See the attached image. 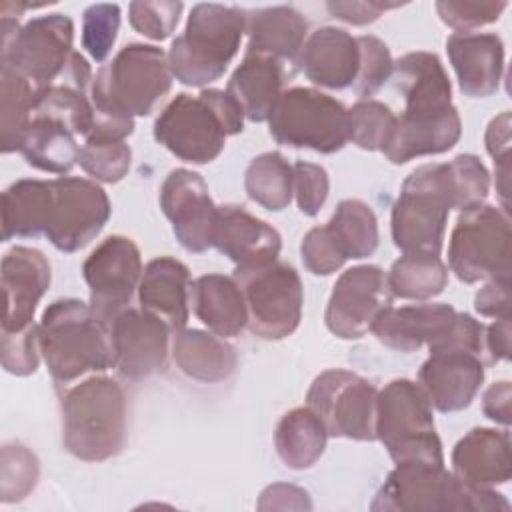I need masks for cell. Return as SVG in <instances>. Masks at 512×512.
Here are the masks:
<instances>
[{"label": "cell", "instance_id": "1", "mask_svg": "<svg viewBox=\"0 0 512 512\" xmlns=\"http://www.w3.org/2000/svg\"><path fill=\"white\" fill-rule=\"evenodd\" d=\"M172 78L162 48L140 42L120 48L92 80L94 126L86 138L126 140L134 132V118L148 116L170 92Z\"/></svg>", "mask_w": 512, "mask_h": 512}, {"label": "cell", "instance_id": "2", "mask_svg": "<svg viewBox=\"0 0 512 512\" xmlns=\"http://www.w3.org/2000/svg\"><path fill=\"white\" fill-rule=\"evenodd\" d=\"M38 344L52 380L64 388L112 366L108 326L78 298L46 306L38 322Z\"/></svg>", "mask_w": 512, "mask_h": 512}, {"label": "cell", "instance_id": "3", "mask_svg": "<svg viewBox=\"0 0 512 512\" xmlns=\"http://www.w3.org/2000/svg\"><path fill=\"white\" fill-rule=\"evenodd\" d=\"M126 392L110 376L92 374L66 386L62 396V444L84 462L114 458L126 442Z\"/></svg>", "mask_w": 512, "mask_h": 512}, {"label": "cell", "instance_id": "4", "mask_svg": "<svg viewBox=\"0 0 512 512\" xmlns=\"http://www.w3.org/2000/svg\"><path fill=\"white\" fill-rule=\"evenodd\" d=\"M372 512H446L510 510L496 488L464 484L444 464L406 460L396 462L370 502Z\"/></svg>", "mask_w": 512, "mask_h": 512}, {"label": "cell", "instance_id": "5", "mask_svg": "<svg viewBox=\"0 0 512 512\" xmlns=\"http://www.w3.org/2000/svg\"><path fill=\"white\" fill-rule=\"evenodd\" d=\"M244 34V8L214 2L196 4L184 32L170 44L168 66L172 76L196 88L216 82L236 56Z\"/></svg>", "mask_w": 512, "mask_h": 512}, {"label": "cell", "instance_id": "6", "mask_svg": "<svg viewBox=\"0 0 512 512\" xmlns=\"http://www.w3.org/2000/svg\"><path fill=\"white\" fill-rule=\"evenodd\" d=\"M452 196L446 178V164H422L404 180L392 206L390 232L402 254L442 252Z\"/></svg>", "mask_w": 512, "mask_h": 512}, {"label": "cell", "instance_id": "7", "mask_svg": "<svg viewBox=\"0 0 512 512\" xmlns=\"http://www.w3.org/2000/svg\"><path fill=\"white\" fill-rule=\"evenodd\" d=\"M376 440L384 444L394 464L406 460L444 464L432 404L420 384L408 378L390 380L378 390Z\"/></svg>", "mask_w": 512, "mask_h": 512}, {"label": "cell", "instance_id": "8", "mask_svg": "<svg viewBox=\"0 0 512 512\" xmlns=\"http://www.w3.org/2000/svg\"><path fill=\"white\" fill-rule=\"evenodd\" d=\"M268 130L278 144L334 154L350 142L348 108L320 90L294 86L280 94Z\"/></svg>", "mask_w": 512, "mask_h": 512}, {"label": "cell", "instance_id": "9", "mask_svg": "<svg viewBox=\"0 0 512 512\" xmlns=\"http://www.w3.org/2000/svg\"><path fill=\"white\" fill-rule=\"evenodd\" d=\"M510 216L502 206L480 204L460 212L448 244V266L460 282L510 278Z\"/></svg>", "mask_w": 512, "mask_h": 512}, {"label": "cell", "instance_id": "10", "mask_svg": "<svg viewBox=\"0 0 512 512\" xmlns=\"http://www.w3.org/2000/svg\"><path fill=\"white\" fill-rule=\"evenodd\" d=\"M0 66H8L42 88L52 84L68 66L74 48V24L66 14H46L28 20L2 16Z\"/></svg>", "mask_w": 512, "mask_h": 512}, {"label": "cell", "instance_id": "11", "mask_svg": "<svg viewBox=\"0 0 512 512\" xmlns=\"http://www.w3.org/2000/svg\"><path fill=\"white\" fill-rule=\"evenodd\" d=\"M234 278L244 294L248 330L264 340L290 336L302 318L304 288L298 272L286 262L236 268Z\"/></svg>", "mask_w": 512, "mask_h": 512}, {"label": "cell", "instance_id": "12", "mask_svg": "<svg viewBox=\"0 0 512 512\" xmlns=\"http://www.w3.org/2000/svg\"><path fill=\"white\" fill-rule=\"evenodd\" d=\"M378 388L356 372L330 368L320 372L306 394V404L322 420L328 436L376 440Z\"/></svg>", "mask_w": 512, "mask_h": 512}, {"label": "cell", "instance_id": "13", "mask_svg": "<svg viewBox=\"0 0 512 512\" xmlns=\"http://www.w3.org/2000/svg\"><path fill=\"white\" fill-rule=\"evenodd\" d=\"M142 270L138 246L120 234L104 238L84 260L82 274L90 288V308L104 324L130 306Z\"/></svg>", "mask_w": 512, "mask_h": 512}, {"label": "cell", "instance_id": "14", "mask_svg": "<svg viewBox=\"0 0 512 512\" xmlns=\"http://www.w3.org/2000/svg\"><path fill=\"white\" fill-rule=\"evenodd\" d=\"M54 202L46 238L60 252H76L90 244L110 218V200L96 180L60 176L52 180Z\"/></svg>", "mask_w": 512, "mask_h": 512}, {"label": "cell", "instance_id": "15", "mask_svg": "<svg viewBox=\"0 0 512 512\" xmlns=\"http://www.w3.org/2000/svg\"><path fill=\"white\" fill-rule=\"evenodd\" d=\"M154 138L184 162L208 164L222 154L228 136L214 110L200 96L182 92L158 114Z\"/></svg>", "mask_w": 512, "mask_h": 512}, {"label": "cell", "instance_id": "16", "mask_svg": "<svg viewBox=\"0 0 512 512\" xmlns=\"http://www.w3.org/2000/svg\"><path fill=\"white\" fill-rule=\"evenodd\" d=\"M392 292L386 272L374 264L354 266L336 280L324 322L342 340H356L368 334L376 318L392 306Z\"/></svg>", "mask_w": 512, "mask_h": 512}, {"label": "cell", "instance_id": "17", "mask_svg": "<svg viewBox=\"0 0 512 512\" xmlns=\"http://www.w3.org/2000/svg\"><path fill=\"white\" fill-rule=\"evenodd\" d=\"M112 368L128 380H144L166 364L170 328L142 308H124L108 324Z\"/></svg>", "mask_w": 512, "mask_h": 512}, {"label": "cell", "instance_id": "18", "mask_svg": "<svg viewBox=\"0 0 512 512\" xmlns=\"http://www.w3.org/2000/svg\"><path fill=\"white\" fill-rule=\"evenodd\" d=\"M158 200L184 250L202 254L212 248L218 206L198 172L188 168L172 170L160 186Z\"/></svg>", "mask_w": 512, "mask_h": 512}, {"label": "cell", "instance_id": "19", "mask_svg": "<svg viewBox=\"0 0 512 512\" xmlns=\"http://www.w3.org/2000/svg\"><path fill=\"white\" fill-rule=\"evenodd\" d=\"M50 286L48 258L28 246H14L2 258L4 318L2 332H18L34 324V312Z\"/></svg>", "mask_w": 512, "mask_h": 512}, {"label": "cell", "instance_id": "20", "mask_svg": "<svg viewBox=\"0 0 512 512\" xmlns=\"http://www.w3.org/2000/svg\"><path fill=\"white\" fill-rule=\"evenodd\" d=\"M484 360L464 350L430 352L418 384L438 412H458L472 404L484 382Z\"/></svg>", "mask_w": 512, "mask_h": 512}, {"label": "cell", "instance_id": "21", "mask_svg": "<svg viewBox=\"0 0 512 512\" xmlns=\"http://www.w3.org/2000/svg\"><path fill=\"white\" fill-rule=\"evenodd\" d=\"M212 246L228 256L236 268H256L278 260L282 236L246 208L224 204L218 206Z\"/></svg>", "mask_w": 512, "mask_h": 512}, {"label": "cell", "instance_id": "22", "mask_svg": "<svg viewBox=\"0 0 512 512\" xmlns=\"http://www.w3.org/2000/svg\"><path fill=\"white\" fill-rule=\"evenodd\" d=\"M446 52L464 96H492L504 74V44L492 32H454L446 40Z\"/></svg>", "mask_w": 512, "mask_h": 512}, {"label": "cell", "instance_id": "23", "mask_svg": "<svg viewBox=\"0 0 512 512\" xmlns=\"http://www.w3.org/2000/svg\"><path fill=\"white\" fill-rule=\"evenodd\" d=\"M296 64L310 82L344 90L354 84L358 74V42L344 28L322 26L308 34Z\"/></svg>", "mask_w": 512, "mask_h": 512}, {"label": "cell", "instance_id": "24", "mask_svg": "<svg viewBox=\"0 0 512 512\" xmlns=\"http://www.w3.org/2000/svg\"><path fill=\"white\" fill-rule=\"evenodd\" d=\"M390 78L404 98L402 114H438L454 106L450 78L440 58L432 52L416 50L400 56L394 60Z\"/></svg>", "mask_w": 512, "mask_h": 512}, {"label": "cell", "instance_id": "25", "mask_svg": "<svg viewBox=\"0 0 512 512\" xmlns=\"http://www.w3.org/2000/svg\"><path fill=\"white\" fill-rule=\"evenodd\" d=\"M452 474L464 484L496 488L512 476L510 434L496 428H472L452 450Z\"/></svg>", "mask_w": 512, "mask_h": 512}, {"label": "cell", "instance_id": "26", "mask_svg": "<svg viewBox=\"0 0 512 512\" xmlns=\"http://www.w3.org/2000/svg\"><path fill=\"white\" fill-rule=\"evenodd\" d=\"M190 270L172 256L150 260L138 284L140 308L160 318L172 332L182 330L190 314Z\"/></svg>", "mask_w": 512, "mask_h": 512}, {"label": "cell", "instance_id": "27", "mask_svg": "<svg viewBox=\"0 0 512 512\" xmlns=\"http://www.w3.org/2000/svg\"><path fill=\"white\" fill-rule=\"evenodd\" d=\"M460 134L462 120L456 106L438 114H400L382 152L392 164H406L420 156L448 152L456 146Z\"/></svg>", "mask_w": 512, "mask_h": 512}, {"label": "cell", "instance_id": "28", "mask_svg": "<svg viewBox=\"0 0 512 512\" xmlns=\"http://www.w3.org/2000/svg\"><path fill=\"white\" fill-rule=\"evenodd\" d=\"M456 310L444 302H420L388 306L374 322L372 334L384 346L398 352H414L430 346L452 322Z\"/></svg>", "mask_w": 512, "mask_h": 512}, {"label": "cell", "instance_id": "29", "mask_svg": "<svg viewBox=\"0 0 512 512\" xmlns=\"http://www.w3.org/2000/svg\"><path fill=\"white\" fill-rule=\"evenodd\" d=\"M246 34V54L268 56L290 68L308 38V22L292 6L256 8L246 10Z\"/></svg>", "mask_w": 512, "mask_h": 512}, {"label": "cell", "instance_id": "30", "mask_svg": "<svg viewBox=\"0 0 512 512\" xmlns=\"http://www.w3.org/2000/svg\"><path fill=\"white\" fill-rule=\"evenodd\" d=\"M286 76H290L286 64L260 54H244L228 80L226 92L240 104L244 118L250 122H268L284 92Z\"/></svg>", "mask_w": 512, "mask_h": 512}, {"label": "cell", "instance_id": "31", "mask_svg": "<svg viewBox=\"0 0 512 512\" xmlns=\"http://www.w3.org/2000/svg\"><path fill=\"white\" fill-rule=\"evenodd\" d=\"M190 306L196 318L216 336H238L248 324L244 294L234 276L204 274L190 286Z\"/></svg>", "mask_w": 512, "mask_h": 512}, {"label": "cell", "instance_id": "32", "mask_svg": "<svg viewBox=\"0 0 512 512\" xmlns=\"http://www.w3.org/2000/svg\"><path fill=\"white\" fill-rule=\"evenodd\" d=\"M172 358L182 374L206 384L230 378L238 362L232 344L212 332L196 328L174 332Z\"/></svg>", "mask_w": 512, "mask_h": 512}, {"label": "cell", "instance_id": "33", "mask_svg": "<svg viewBox=\"0 0 512 512\" xmlns=\"http://www.w3.org/2000/svg\"><path fill=\"white\" fill-rule=\"evenodd\" d=\"M52 180L22 178L2 192V242L46 234L52 214Z\"/></svg>", "mask_w": 512, "mask_h": 512}, {"label": "cell", "instance_id": "34", "mask_svg": "<svg viewBox=\"0 0 512 512\" xmlns=\"http://www.w3.org/2000/svg\"><path fill=\"white\" fill-rule=\"evenodd\" d=\"M76 138L78 136L64 124L42 116H32L18 152L30 166L64 176L78 164L80 146Z\"/></svg>", "mask_w": 512, "mask_h": 512}, {"label": "cell", "instance_id": "35", "mask_svg": "<svg viewBox=\"0 0 512 512\" xmlns=\"http://www.w3.org/2000/svg\"><path fill=\"white\" fill-rule=\"evenodd\" d=\"M328 432L308 406L286 412L274 432V446L284 466L292 470L312 468L324 454Z\"/></svg>", "mask_w": 512, "mask_h": 512}, {"label": "cell", "instance_id": "36", "mask_svg": "<svg viewBox=\"0 0 512 512\" xmlns=\"http://www.w3.org/2000/svg\"><path fill=\"white\" fill-rule=\"evenodd\" d=\"M392 296L426 302L448 284V266L438 254H402L386 272Z\"/></svg>", "mask_w": 512, "mask_h": 512}, {"label": "cell", "instance_id": "37", "mask_svg": "<svg viewBox=\"0 0 512 512\" xmlns=\"http://www.w3.org/2000/svg\"><path fill=\"white\" fill-rule=\"evenodd\" d=\"M244 190L252 202L280 212L294 196V170L280 152H264L250 160L244 172Z\"/></svg>", "mask_w": 512, "mask_h": 512}, {"label": "cell", "instance_id": "38", "mask_svg": "<svg viewBox=\"0 0 512 512\" xmlns=\"http://www.w3.org/2000/svg\"><path fill=\"white\" fill-rule=\"evenodd\" d=\"M326 228L334 236L346 260H360L372 256L378 248L380 234L376 214L366 202L358 198L342 200L336 206Z\"/></svg>", "mask_w": 512, "mask_h": 512}, {"label": "cell", "instance_id": "39", "mask_svg": "<svg viewBox=\"0 0 512 512\" xmlns=\"http://www.w3.org/2000/svg\"><path fill=\"white\" fill-rule=\"evenodd\" d=\"M2 86V152H18L22 136L32 120L36 88L8 66H0Z\"/></svg>", "mask_w": 512, "mask_h": 512}, {"label": "cell", "instance_id": "40", "mask_svg": "<svg viewBox=\"0 0 512 512\" xmlns=\"http://www.w3.org/2000/svg\"><path fill=\"white\" fill-rule=\"evenodd\" d=\"M446 178L452 208L464 212L486 202L490 192V172L474 154H458L446 162Z\"/></svg>", "mask_w": 512, "mask_h": 512}, {"label": "cell", "instance_id": "41", "mask_svg": "<svg viewBox=\"0 0 512 512\" xmlns=\"http://www.w3.org/2000/svg\"><path fill=\"white\" fill-rule=\"evenodd\" d=\"M396 124V114L380 100H360L348 108V128L350 140L370 152H382L392 136Z\"/></svg>", "mask_w": 512, "mask_h": 512}, {"label": "cell", "instance_id": "42", "mask_svg": "<svg viewBox=\"0 0 512 512\" xmlns=\"http://www.w3.org/2000/svg\"><path fill=\"white\" fill-rule=\"evenodd\" d=\"M78 164L98 182H120L132 164V150L126 140L86 138L80 146Z\"/></svg>", "mask_w": 512, "mask_h": 512}, {"label": "cell", "instance_id": "43", "mask_svg": "<svg viewBox=\"0 0 512 512\" xmlns=\"http://www.w3.org/2000/svg\"><path fill=\"white\" fill-rule=\"evenodd\" d=\"M40 466L32 450L22 444H4L0 452V500L20 502L38 482Z\"/></svg>", "mask_w": 512, "mask_h": 512}, {"label": "cell", "instance_id": "44", "mask_svg": "<svg viewBox=\"0 0 512 512\" xmlns=\"http://www.w3.org/2000/svg\"><path fill=\"white\" fill-rule=\"evenodd\" d=\"M356 42H358L360 64H358V74L352 86L356 94L366 100L390 80L394 60L388 46L372 34L358 36Z\"/></svg>", "mask_w": 512, "mask_h": 512}, {"label": "cell", "instance_id": "45", "mask_svg": "<svg viewBox=\"0 0 512 512\" xmlns=\"http://www.w3.org/2000/svg\"><path fill=\"white\" fill-rule=\"evenodd\" d=\"M120 28L118 4H92L82 14V46L96 60L104 62L116 42Z\"/></svg>", "mask_w": 512, "mask_h": 512}, {"label": "cell", "instance_id": "46", "mask_svg": "<svg viewBox=\"0 0 512 512\" xmlns=\"http://www.w3.org/2000/svg\"><path fill=\"white\" fill-rule=\"evenodd\" d=\"M182 10V2H132L128 20L138 34L150 40H166L178 26Z\"/></svg>", "mask_w": 512, "mask_h": 512}, {"label": "cell", "instance_id": "47", "mask_svg": "<svg viewBox=\"0 0 512 512\" xmlns=\"http://www.w3.org/2000/svg\"><path fill=\"white\" fill-rule=\"evenodd\" d=\"M510 128L512 118L510 112L504 110L502 114L494 116L486 128L484 144L488 154L494 160V174H496V192L500 196L502 208L508 210L510 202Z\"/></svg>", "mask_w": 512, "mask_h": 512}, {"label": "cell", "instance_id": "48", "mask_svg": "<svg viewBox=\"0 0 512 512\" xmlns=\"http://www.w3.org/2000/svg\"><path fill=\"white\" fill-rule=\"evenodd\" d=\"M302 264L314 276H328L340 270L346 262L344 252L336 244L330 230L324 226L310 228L300 244Z\"/></svg>", "mask_w": 512, "mask_h": 512}, {"label": "cell", "instance_id": "49", "mask_svg": "<svg viewBox=\"0 0 512 512\" xmlns=\"http://www.w3.org/2000/svg\"><path fill=\"white\" fill-rule=\"evenodd\" d=\"M508 2H436V12L440 20L456 30V32H470L474 28L492 24L500 18L506 10Z\"/></svg>", "mask_w": 512, "mask_h": 512}, {"label": "cell", "instance_id": "50", "mask_svg": "<svg viewBox=\"0 0 512 512\" xmlns=\"http://www.w3.org/2000/svg\"><path fill=\"white\" fill-rule=\"evenodd\" d=\"M38 324L18 332H2V366L14 376L34 374L40 362Z\"/></svg>", "mask_w": 512, "mask_h": 512}, {"label": "cell", "instance_id": "51", "mask_svg": "<svg viewBox=\"0 0 512 512\" xmlns=\"http://www.w3.org/2000/svg\"><path fill=\"white\" fill-rule=\"evenodd\" d=\"M294 198L304 216H316L330 192L328 172L314 162L298 160L294 166Z\"/></svg>", "mask_w": 512, "mask_h": 512}, {"label": "cell", "instance_id": "52", "mask_svg": "<svg viewBox=\"0 0 512 512\" xmlns=\"http://www.w3.org/2000/svg\"><path fill=\"white\" fill-rule=\"evenodd\" d=\"M474 310L480 316L504 320L510 318L512 310V290L510 278H490L474 296Z\"/></svg>", "mask_w": 512, "mask_h": 512}, {"label": "cell", "instance_id": "53", "mask_svg": "<svg viewBox=\"0 0 512 512\" xmlns=\"http://www.w3.org/2000/svg\"><path fill=\"white\" fill-rule=\"evenodd\" d=\"M400 4H390V2H376V0H352V2H328L326 10L330 16L354 24V26H364L374 20H378L386 10L398 8Z\"/></svg>", "mask_w": 512, "mask_h": 512}, {"label": "cell", "instance_id": "54", "mask_svg": "<svg viewBox=\"0 0 512 512\" xmlns=\"http://www.w3.org/2000/svg\"><path fill=\"white\" fill-rule=\"evenodd\" d=\"M220 120L226 136H236L244 128V112L240 104L226 92L218 88H202L198 94Z\"/></svg>", "mask_w": 512, "mask_h": 512}, {"label": "cell", "instance_id": "55", "mask_svg": "<svg viewBox=\"0 0 512 512\" xmlns=\"http://www.w3.org/2000/svg\"><path fill=\"white\" fill-rule=\"evenodd\" d=\"M260 510H310L312 502L308 498V492L294 486V484H270L258 500Z\"/></svg>", "mask_w": 512, "mask_h": 512}, {"label": "cell", "instance_id": "56", "mask_svg": "<svg viewBox=\"0 0 512 512\" xmlns=\"http://www.w3.org/2000/svg\"><path fill=\"white\" fill-rule=\"evenodd\" d=\"M510 398H512V388L508 380L494 382L486 388L482 396V412L486 418H490L496 424L510 426L512 420V408H510Z\"/></svg>", "mask_w": 512, "mask_h": 512}, {"label": "cell", "instance_id": "57", "mask_svg": "<svg viewBox=\"0 0 512 512\" xmlns=\"http://www.w3.org/2000/svg\"><path fill=\"white\" fill-rule=\"evenodd\" d=\"M484 358L486 366L510 358V318L494 320L484 328Z\"/></svg>", "mask_w": 512, "mask_h": 512}]
</instances>
